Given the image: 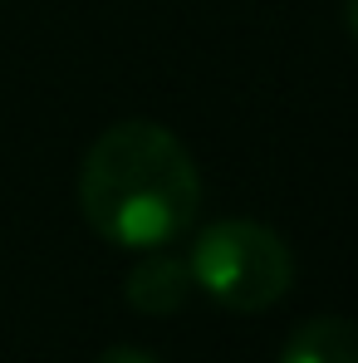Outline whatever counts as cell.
<instances>
[{
	"instance_id": "obj_1",
	"label": "cell",
	"mask_w": 358,
	"mask_h": 363,
	"mask_svg": "<svg viewBox=\"0 0 358 363\" xmlns=\"http://www.w3.org/2000/svg\"><path fill=\"white\" fill-rule=\"evenodd\" d=\"M79 211L94 236L118 250H157L196 226L201 172L162 123L118 118L79 162Z\"/></svg>"
},
{
	"instance_id": "obj_2",
	"label": "cell",
	"mask_w": 358,
	"mask_h": 363,
	"mask_svg": "<svg viewBox=\"0 0 358 363\" xmlns=\"http://www.w3.org/2000/svg\"><path fill=\"white\" fill-rule=\"evenodd\" d=\"M186 270L191 285L206 290V300H216L231 314H265L295 285V255L285 236L250 216L206 221L191 236Z\"/></svg>"
},
{
	"instance_id": "obj_3",
	"label": "cell",
	"mask_w": 358,
	"mask_h": 363,
	"mask_svg": "<svg viewBox=\"0 0 358 363\" xmlns=\"http://www.w3.org/2000/svg\"><path fill=\"white\" fill-rule=\"evenodd\" d=\"M142 260L128 270L123 280V300L128 309L147 314V319H167V314H181L186 300H191V270H186V255H172L167 245L157 250H138Z\"/></svg>"
},
{
	"instance_id": "obj_4",
	"label": "cell",
	"mask_w": 358,
	"mask_h": 363,
	"mask_svg": "<svg viewBox=\"0 0 358 363\" xmlns=\"http://www.w3.org/2000/svg\"><path fill=\"white\" fill-rule=\"evenodd\" d=\"M280 363H358V324L349 314H314L280 344Z\"/></svg>"
},
{
	"instance_id": "obj_5",
	"label": "cell",
	"mask_w": 358,
	"mask_h": 363,
	"mask_svg": "<svg viewBox=\"0 0 358 363\" xmlns=\"http://www.w3.org/2000/svg\"><path fill=\"white\" fill-rule=\"evenodd\" d=\"M94 363H157L147 349H133V344H113V349H104Z\"/></svg>"
},
{
	"instance_id": "obj_6",
	"label": "cell",
	"mask_w": 358,
	"mask_h": 363,
	"mask_svg": "<svg viewBox=\"0 0 358 363\" xmlns=\"http://www.w3.org/2000/svg\"><path fill=\"white\" fill-rule=\"evenodd\" d=\"M344 25H349V35H354V45H358V0L344 5Z\"/></svg>"
}]
</instances>
